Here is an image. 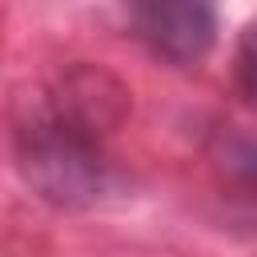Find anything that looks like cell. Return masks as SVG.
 I'll list each match as a JSON object with an SVG mask.
<instances>
[{"instance_id":"cell-1","label":"cell","mask_w":257,"mask_h":257,"mask_svg":"<svg viewBox=\"0 0 257 257\" xmlns=\"http://www.w3.org/2000/svg\"><path fill=\"white\" fill-rule=\"evenodd\" d=\"M104 141L108 137L92 133L88 124L56 112L48 100H40V108L16 133V165H20L24 181L32 185V193L44 197L48 205L92 209L116 185Z\"/></svg>"},{"instance_id":"cell-2","label":"cell","mask_w":257,"mask_h":257,"mask_svg":"<svg viewBox=\"0 0 257 257\" xmlns=\"http://www.w3.org/2000/svg\"><path fill=\"white\" fill-rule=\"evenodd\" d=\"M137 36L169 64H197L217 40V8L209 0H141L133 12Z\"/></svg>"},{"instance_id":"cell-3","label":"cell","mask_w":257,"mask_h":257,"mask_svg":"<svg viewBox=\"0 0 257 257\" xmlns=\"http://www.w3.org/2000/svg\"><path fill=\"white\" fill-rule=\"evenodd\" d=\"M233 88L241 104L257 108V20H249L233 48Z\"/></svg>"},{"instance_id":"cell-4","label":"cell","mask_w":257,"mask_h":257,"mask_svg":"<svg viewBox=\"0 0 257 257\" xmlns=\"http://www.w3.org/2000/svg\"><path fill=\"white\" fill-rule=\"evenodd\" d=\"M217 161L229 173H237V177H245V181L257 185V141L253 137H221Z\"/></svg>"}]
</instances>
